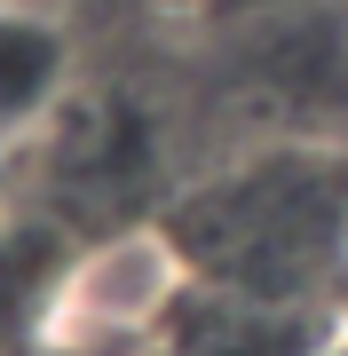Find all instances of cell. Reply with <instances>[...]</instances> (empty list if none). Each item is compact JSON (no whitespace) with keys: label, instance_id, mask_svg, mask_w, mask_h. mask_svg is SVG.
Here are the masks:
<instances>
[{"label":"cell","instance_id":"obj_4","mask_svg":"<svg viewBox=\"0 0 348 356\" xmlns=\"http://www.w3.org/2000/svg\"><path fill=\"white\" fill-rule=\"evenodd\" d=\"M0 206H8V143H0Z\"/></svg>","mask_w":348,"mask_h":356},{"label":"cell","instance_id":"obj_1","mask_svg":"<svg viewBox=\"0 0 348 356\" xmlns=\"http://www.w3.org/2000/svg\"><path fill=\"white\" fill-rule=\"evenodd\" d=\"M348 159H309V151H270L245 175L214 182L190 206V269H206L222 293L245 301H285L309 309L317 277L348 245Z\"/></svg>","mask_w":348,"mask_h":356},{"label":"cell","instance_id":"obj_2","mask_svg":"<svg viewBox=\"0 0 348 356\" xmlns=\"http://www.w3.org/2000/svg\"><path fill=\"white\" fill-rule=\"evenodd\" d=\"M190 293H198V269L167 229H119L88 254H64L32 341L56 356H135L167 341Z\"/></svg>","mask_w":348,"mask_h":356},{"label":"cell","instance_id":"obj_3","mask_svg":"<svg viewBox=\"0 0 348 356\" xmlns=\"http://www.w3.org/2000/svg\"><path fill=\"white\" fill-rule=\"evenodd\" d=\"M79 48L64 16H48L40 0H0V143L40 135L72 95Z\"/></svg>","mask_w":348,"mask_h":356}]
</instances>
